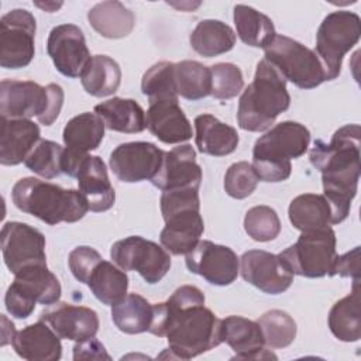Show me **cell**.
<instances>
[{"label": "cell", "mask_w": 361, "mask_h": 361, "mask_svg": "<svg viewBox=\"0 0 361 361\" xmlns=\"http://www.w3.org/2000/svg\"><path fill=\"white\" fill-rule=\"evenodd\" d=\"M148 331L166 337L172 357L180 360H190L221 344L220 319L204 306L203 292L193 285H183L165 302L154 305Z\"/></svg>", "instance_id": "6da1fadb"}, {"label": "cell", "mask_w": 361, "mask_h": 361, "mask_svg": "<svg viewBox=\"0 0 361 361\" xmlns=\"http://www.w3.org/2000/svg\"><path fill=\"white\" fill-rule=\"evenodd\" d=\"M360 137V126L347 124L333 134L329 144L316 140L309 152L310 164L322 173L323 196L330 206L331 224H338L347 219L351 202L357 195L361 157Z\"/></svg>", "instance_id": "7a4b0ae2"}, {"label": "cell", "mask_w": 361, "mask_h": 361, "mask_svg": "<svg viewBox=\"0 0 361 361\" xmlns=\"http://www.w3.org/2000/svg\"><path fill=\"white\" fill-rule=\"evenodd\" d=\"M289 106L285 78L264 58L257 65L254 80L240 96L237 123L245 131H265Z\"/></svg>", "instance_id": "3957f363"}, {"label": "cell", "mask_w": 361, "mask_h": 361, "mask_svg": "<svg viewBox=\"0 0 361 361\" xmlns=\"http://www.w3.org/2000/svg\"><path fill=\"white\" fill-rule=\"evenodd\" d=\"M14 206L49 226L75 223L89 210L85 196L75 189H63L37 178H23L11 190Z\"/></svg>", "instance_id": "277c9868"}, {"label": "cell", "mask_w": 361, "mask_h": 361, "mask_svg": "<svg viewBox=\"0 0 361 361\" xmlns=\"http://www.w3.org/2000/svg\"><path fill=\"white\" fill-rule=\"evenodd\" d=\"M309 130L296 121H282L261 135L252 148V168L259 180L282 182L290 176V159L309 147Z\"/></svg>", "instance_id": "5b68a950"}, {"label": "cell", "mask_w": 361, "mask_h": 361, "mask_svg": "<svg viewBox=\"0 0 361 361\" xmlns=\"http://www.w3.org/2000/svg\"><path fill=\"white\" fill-rule=\"evenodd\" d=\"M161 212L165 227L159 240L173 255L189 254L200 241L204 223L200 216L199 189L165 190L161 195Z\"/></svg>", "instance_id": "8992f818"}, {"label": "cell", "mask_w": 361, "mask_h": 361, "mask_svg": "<svg viewBox=\"0 0 361 361\" xmlns=\"http://www.w3.org/2000/svg\"><path fill=\"white\" fill-rule=\"evenodd\" d=\"M63 90L56 83L45 87L32 80L3 79L0 83L1 118L37 117L44 126H51L63 104Z\"/></svg>", "instance_id": "52a82bcc"}, {"label": "cell", "mask_w": 361, "mask_h": 361, "mask_svg": "<svg viewBox=\"0 0 361 361\" xmlns=\"http://www.w3.org/2000/svg\"><path fill=\"white\" fill-rule=\"evenodd\" d=\"M361 37V18L347 10L327 14L316 34V55L320 59L326 80L338 78L345 54L357 45Z\"/></svg>", "instance_id": "ba28073f"}, {"label": "cell", "mask_w": 361, "mask_h": 361, "mask_svg": "<svg viewBox=\"0 0 361 361\" xmlns=\"http://www.w3.org/2000/svg\"><path fill=\"white\" fill-rule=\"evenodd\" d=\"M264 51L265 59L285 80L300 89H313L326 80L324 68L316 52L293 38L276 34Z\"/></svg>", "instance_id": "9c48e42d"}, {"label": "cell", "mask_w": 361, "mask_h": 361, "mask_svg": "<svg viewBox=\"0 0 361 361\" xmlns=\"http://www.w3.org/2000/svg\"><path fill=\"white\" fill-rule=\"evenodd\" d=\"M293 275L305 278H322L329 275L336 251V233L331 227L317 231H305L298 241L278 254Z\"/></svg>", "instance_id": "30bf717a"}, {"label": "cell", "mask_w": 361, "mask_h": 361, "mask_svg": "<svg viewBox=\"0 0 361 361\" xmlns=\"http://www.w3.org/2000/svg\"><path fill=\"white\" fill-rule=\"evenodd\" d=\"M110 257L123 271H137L148 283L159 282L171 268L165 248L140 235H130L111 245Z\"/></svg>", "instance_id": "8fae6325"}, {"label": "cell", "mask_w": 361, "mask_h": 361, "mask_svg": "<svg viewBox=\"0 0 361 361\" xmlns=\"http://www.w3.org/2000/svg\"><path fill=\"white\" fill-rule=\"evenodd\" d=\"M34 16L24 8H14L0 20V66L20 69L31 63L35 54Z\"/></svg>", "instance_id": "7c38bea8"}, {"label": "cell", "mask_w": 361, "mask_h": 361, "mask_svg": "<svg viewBox=\"0 0 361 361\" xmlns=\"http://www.w3.org/2000/svg\"><path fill=\"white\" fill-rule=\"evenodd\" d=\"M1 252L6 267L14 275L30 265L47 264L44 234L25 223H4L1 228Z\"/></svg>", "instance_id": "4fadbf2b"}, {"label": "cell", "mask_w": 361, "mask_h": 361, "mask_svg": "<svg viewBox=\"0 0 361 361\" xmlns=\"http://www.w3.org/2000/svg\"><path fill=\"white\" fill-rule=\"evenodd\" d=\"M162 157L164 151L152 142H124L111 151L110 168L121 182L151 180L161 166Z\"/></svg>", "instance_id": "5bb4252c"}, {"label": "cell", "mask_w": 361, "mask_h": 361, "mask_svg": "<svg viewBox=\"0 0 361 361\" xmlns=\"http://www.w3.org/2000/svg\"><path fill=\"white\" fill-rule=\"evenodd\" d=\"M186 267L192 274L200 275L209 283L217 286L233 283L240 272L237 254L230 247L214 244L209 240L199 241L186 254Z\"/></svg>", "instance_id": "9a60e30c"}, {"label": "cell", "mask_w": 361, "mask_h": 361, "mask_svg": "<svg viewBox=\"0 0 361 361\" xmlns=\"http://www.w3.org/2000/svg\"><path fill=\"white\" fill-rule=\"evenodd\" d=\"M240 272L245 282L269 295L285 292L293 282V272L285 261L264 250L245 251L240 258Z\"/></svg>", "instance_id": "2e32d148"}, {"label": "cell", "mask_w": 361, "mask_h": 361, "mask_svg": "<svg viewBox=\"0 0 361 361\" xmlns=\"http://www.w3.org/2000/svg\"><path fill=\"white\" fill-rule=\"evenodd\" d=\"M47 52L56 71L68 78H79L90 61L82 30L75 24H61L51 30Z\"/></svg>", "instance_id": "e0dca14e"}, {"label": "cell", "mask_w": 361, "mask_h": 361, "mask_svg": "<svg viewBox=\"0 0 361 361\" xmlns=\"http://www.w3.org/2000/svg\"><path fill=\"white\" fill-rule=\"evenodd\" d=\"M151 183L165 190L199 189L202 183V168L196 162V152L189 144H183L164 152L161 166Z\"/></svg>", "instance_id": "ac0fdd59"}, {"label": "cell", "mask_w": 361, "mask_h": 361, "mask_svg": "<svg viewBox=\"0 0 361 361\" xmlns=\"http://www.w3.org/2000/svg\"><path fill=\"white\" fill-rule=\"evenodd\" d=\"M39 320L48 323L61 338L72 341L94 337L99 330V317L93 309L59 300L49 305L41 313Z\"/></svg>", "instance_id": "d6986e66"}, {"label": "cell", "mask_w": 361, "mask_h": 361, "mask_svg": "<svg viewBox=\"0 0 361 361\" xmlns=\"http://www.w3.org/2000/svg\"><path fill=\"white\" fill-rule=\"evenodd\" d=\"M145 127L165 144H180L192 138V126L180 109L178 99L149 102Z\"/></svg>", "instance_id": "ffe728a7"}, {"label": "cell", "mask_w": 361, "mask_h": 361, "mask_svg": "<svg viewBox=\"0 0 361 361\" xmlns=\"http://www.w3.org/2000/svg\"><path fill=\"white\" fill-rule=\"evenodd\" d=\"M220 338L235 353L233 360L276 358L264 348L265 340L258 322L243 316H227L220 320Z\"/></svg>", "instance_id": "44dd1931"}, {"label": "cell", "mask_w": 361, "mask_h": 361, "mask_svg": "<svg viewBox=\"0 0 361 361\" xmlns=\"http://www.w3.org/2000/svg\"><path fill=\"white\" fill-rule=\"evenodd\" d=\"M79 192L85 196L89 210L106 212L113 207L116 202L114 188L110 183L106 164L96 155H87L78 173Z\"/></svg>", "instance_id": "7402d4cb"}, {"label": "cell", "mask_w": 361, "mask_h": 361, "mask_svg": "<svg viewBox=\"0 0 361 361\" xmlns=\"http://www.w3.org/2000/svg\"><path fill=\"white\" fill-rule=\"evenodd\" d=\"M11 345L21 358L28 361H56L62 355L61 337L42 320L16 331Z\"/></svg>", "instance_id": "603a6c76"}, {"label": "cell", "mask_w": 361, "mask_h": 361, "mask_svg": "<svg viewBox=\"0 0 361 361\" xmlns=\"http://www.w3.org/2000/svg\"><path fill=\"white\" fill-rule=\"evenodd\" d=\"M39 141V127L27 118H1L0 164L18 165Z\"/></svg>", "instance_id": "cb8c5ba5"}, {"label": "cell", "mask_w": 361, "mask_h": 361, "mask_svg": "<svg viewBox=\"0 0 361 361\" xmlns=\"http://www.w3.org/2000/svg\"><path fill=\"white\" fill-rule=\"evenodd\" d=\"M196 147L202 154L224 157L235 151L238 133L234 127L221 123L212 114H200L195 118Z\"/></svg>", "instance_id": "d4e9b609"}, {"label": "cell", "mask_w": 361, "mask_h": 361, "mask_svg": "<svg viewBox=\"0 0 361 361\" xmlns=\"http://www.w3.org/2000/svg\"><path fill=\"white\" fill-rule=\"evenodd\" d=\"M87 20L96 32L110 39L127 37L135 25L134 13L116 0L94 4L87 11Z\"/></svg>", "instance_id": "484cf974"}, {"label": "cell", "mask_w": 361, "mask_h": 361, "mask_svg": "<svg viewBox=\"0 0 361 361\" xmlns=\"http://www.w3.org/2000/svg\"><path fill=\"white\" fill-rule=\"evenodd\" d=\"M358 282L354 281L351 292L333 305L327 317L333 336L345 343L361 338V298Z\"/></svg>", "instance_id": "4316f807"}, {"label": "cell", "mask_w": 361, "mask_h": 361, "mask_svg": "<svg viewBox=\"0 0 361 361\" xmlns=\"http://www.w3.org/2000/svg\"><path fill=\"white\" fill-rule=\"evenodd\" d=\"M94 113L111 131L134 134L145 130V111L133 99H109L96 104Z\"/></svg>", "instance_id": "83f0119b"}, {"label": "cell", "mask_w": 361, "mask_h": 361, "mask_svg": "<svg viewBox=\"0 0 361 361\" xmlns=\"http://www.w3.org/2000/svg\"><path fill=\"white\" fill-rule=\"evenodd\" d=\"M18 290L37 303L52 305L61 298V283L48 269L47 264H37L23 268L16 274L13 283Z\"/></svg>", "instance_id": "f1b7e54d"}, {"label": "cell", "mask_w": 361, "mask_h": 361, "mask_svg": "<svg viewBox=\"0 0 361 361\" xmlns=\"http://www.w3.org/2000/svg\"><path fill=\"white\" fill-rule=\"evenodd\" d=\"M292 226L302 233L329 228L331 224L330 206L323 195L303 193L296 196L288 209Z\"/></svg>", "instance_id": "f546056e"}, {"label": "cell", "mask_w": 361, "mask_h": 361, "mask_svg": "<svg viewBox=\"0 0 361 361\" xmlns=\"http://www.w3.org/2000/svg\"><path fill=\"white\" fill-rule=\"evenodd\" d=\"M189 41L199 55L212 58L234 48L235 32L220 20H202L192 31Z\"/></svg>", "instance_id": "4dcf8cb0"}, {"label": "cell", "mask_w": 361, "mask_h": 361, "mask_svg": "<svg viewBox=\"0 0 361 361\" xmlns=\"http://www.w3.org/2000/svg\"><path fill=\"white\" fill-rule=\"evenodd\" d=\"M80 82L90 96L106 97L117 92L121 83V69L110 56L94 55L80 75Z\"/></svg>", "instance_id": "1f68e13d"}, {"label": "cell", "mask_w": 361, "mask_h": 361, "mask_svg": "<svg viewBox=\"0 0 361 361\" xmlns=\"http://www.w3.org/2000/svg\"><path fill=\"white\" fill-rule=\"evenodd\" d=\"M154 305L138 293H128L111 306V319L116 327L126 334L148 331L152 323Z\"/></svg>", "instance_id": "d6a6232c"}, {"label": "cell", "mask_w": 361, "mask_h": 361, "mask_svg": "<svg viewBox=\"0 0 361 361\" xmlns=\"http://www.w3.org/2000/svg\"><path fill=\"white\" fill-rule=\"evenodd\" d=\"M86 285L97 300L103 305L114 306L127 295L128 276L126 271H121L111 262L102 259L92 271Z\"/></svg>", "instance_id": "836d02e7"}, {"label": "cell", "mask_w": 361, "mask_h": 361, "mask_svg": "<svg viewBox=\"0 0 361 361\" xmlns=\"http://www.w3.org/2000/svg\"><path fill=\"white\" fill-rule=\"evenodd\" d=\"M233 17L237 35L250 47L265 48L276 35L272 20L250 6L237 4Z\"/></svg>", "instance_id": "e575fe53"}, {"label": "cell", "mask_w": 361, "mask_h": 361, "mask_svg": "<svg viewBox=\"0 0 361 361\" xmlns=\"http://www.w3.org/2000/svg\"><path fill=\"white\" fill-rule=\"evenodd\" d=\"M104 123L96 113H82L72 117L62 133L66 148L89 152L96 149L104 137Z\"/></svg>", "instance_id": "d590c367"}, {"label": "cell", "mask_w": 361, "mask_h": 361, "mask_svg": "<svg viewBox=\"0 0 361 361\" xmlns=\"http://www.w3.org/2000/svg\"><path fill=\"white\" fill-rule=\"evenodd\" d=\"M173 85L178 96L186 100H200L212 92V72L197 61L173 63Z\"/></svg>", "instance_id": "8d00e7d4"}, {"label": "cell", "mask_w": 361, "mask_h": 361, "mask_svg": "<svg viewBox=\"0 0 361 361\" xmlns=\"http://www.w3.org/2000/svg\"><path fill=\"white\" fill-rule=\"evenodd\" d=\"M258 324L262 330L265 344L271 348H285L290 345L296 337V323L283 310H269L264 313Z\"/></svg>", "instance_id": "74e56055"}, {"label": "cell", "mask_w": 361, "mask_h": 361, "mask_svg": "<svg viewBox=\"0 0 361 361\" xmlns=\"http://www.w3.org/2000/svg\"><path fill=\"white\" fill-rule=\"evenodd\" d=\"M63 149L59 144L49 140H39L25 158V166L34 173L54 179L62 173V154Z\"/></svg>", "instance_id": "f35d334b"}, {"label": "cell", "mask_w": 361, "mask_h": 361, "mask_svg": "<svg viewBox=\"0 0 361 361\" xmlns=\"http://www.w3.org/2000/svg\"><path fill=\"white\" fill-rule=\"evenodd\" d=\"M141 92L149 102L159 99H178L173 85V63L162 61L152 65L142 76Z\"/></svg>", "instance_id": "ab89813d"}, {"label": "cell", "mask_w": 361, "mask_h": 361, "mask_svg": "<svg viewBox=\"0 0 361 361\" xmlns=\"http://www.w3.org/2000/svg\"><path fill=\"white\" fill-rule=\"evenodd\" d=\"M245 233L255 241L265 243L278 237L281 220L276 212L265 204L251 207L244 217Z\"/></svg>", "instance_id": "60d3db41"}, {"label": "cell", "mask_w": 361, "mask_h": 361, "mask_svg": "<svg viewBox=\"0 0 361 361\" xmlns=\"http://www.w3.org/2000/svg\"><path fill=\"white\" fill-rule=\"evenodd\" d=\"M212 92L210 94L220 100L235 97L244 86L241 69L230 62H220L210 66Z\"/></svg>", "instance_id": "b9f144b4"}, {"label": "cell", "mask_w": 361, "mask_h": 361, "mask_svg": "<svg viewBox=\"0 0 361 361\" xmlns=\"http://www.w3.org/2000/svg\"><path fill=\"white\" fill-rule=\"evenodd\" d=\"M258 176L251 164L245 161L228 166L224 175V190L234 199L248 197L258 185Z\"/></svg>", "instance_id": "7bdbcfd3"}, {"label": "cell", "mask_w": 361, "mask_h": 361, "mask_svg": "<svg viewBox=\"0 0 361 361\" xmlns=\"http://www.w3.org/2000/svg\"><path fill=\"white\" fill-rule=\"evenodd\" d=\"M102 255L92 247L79 245L69 254L68 264L72 275L82 283H87V279L94 267L102 261Z\"/></svg>", "instance_id": "ee69618b"}, {"label": "cell", "mask_w": 361, "mask_h": 361, "mask_svg": "<svg viewBox=\"0 0 361 361\" xmlns=\"http://www.w3.org/2000/svg\"><path fill=\"white\" fill-rule=\"evenodd\" d=\"M35 303L37 302L30 299L27 295L18 290L14 285L8 286L4 296L6 309L16 319H27L28 316H31V313L35 309Z\"/></svg>", "instance_id": "f6af8a7d"}, {"label": "cell", "mask_w": 361, "mask_h": 361, "mask_svg": "<svg viewBox=\"0 0 361 361\" xmlns=\"http://www.w3.org/2000/svg\"><path fill=\"white\" fill-rule=\"evenodd\" d=\"M329 275L353 276L354 281H360V247H355L343 255H337Z\"/></svg>", "instance_id": "bcb514c9"}, {"label": "cell", "mask_w": 361, "mask_h": 361, "mask_svg": "<svg viewBox=\"0 0 361 361\" xmlns=\"http://www.w3.org/2000/svg\"><path fill=\"white\" fill-rule=\"evenodd\" d=\"M73 360H111L104 345L94 337L76 341L73 347Z\"/></svg>", "instance_id": "7dc6e473"}, {"label": "cell", "mask_w": 361, "mask_h": 361, "mask_svg": "<svg viewBox=\"0 0 361 361\" xmlns=\"http://www.w3.org/2000/svg\"><path fill=\"white\" fill-rule=\"evenodd\" d=\"M35 6L41 7L42 10L48 11V13H54L62 6V3H55V1H52V3H39V1H35Z\"/></svg>", "instance_id": "c3c4849f"}]
</instances>
